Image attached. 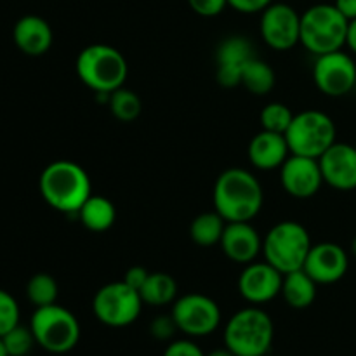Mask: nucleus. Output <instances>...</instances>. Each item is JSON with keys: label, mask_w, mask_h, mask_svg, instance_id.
<instances>
[{"label": "nucleus", "mask_w": 356, "mask_h": 356, "mask_svg": "<svg viewBox=\"0 0 356 356\" xmlns=\"http://www.w3.org/2000/svg\"><path fill=\"white\" fill-rule=\"evenodd\" d=\"M139 294L145 305L162 308V306L172 305L177 299V284L169 273L155 271V273H149Z\"/></svg>", "instance_id": "obj_23"}, {"label": "nucleus", "mask_w": 356, "mask_h": 356, "mask_svg": "<svg viewBox=\"0 0 356 356\" xmlns=\"http://www.w3.org/2000/svg\"><path fill=\"white\" fill-rule=\"evenodd\" d=\"M212 202L226 222H250L263 209L264 191L252 172L232 167L216 179Z\"/></svg>", "instance_id": "obj_1"}, {"label": "nucleus", "mask_w": 356, "mask_h": 356, "mask_svg": "<svg viewBox=\"0 0 356 356\" xmlns=\"http://www.w3.org/2000/svg\"><path fill=\"white\" fill-rule=\"evenodd\" d=\"M247 155L256 169L275 170L280 169L285 160L291 156V148L285 134L261 131L250 139Z\"/></svg>", "instance_id": "obj_19"}, {"label": "nucleus", "mask_w": 356, "mask_h": 356, "mask_svg": "<svg viewBox=\"0 0 356 356\" xmlns=\"http://www.w3.org/2000/svg\"><path fill=\"white\" fill-rule=\"evenodd\" d=\"M172 315L179 332L188 337H205L221 325V308L205 294H184L172 302Z\"/></svg>", "instance_id": "obj_10"}, {"label": "nucleus", "mask_w": 356, "mask_h": 356, "mask_svg": "<svg viewBox=\"0 0 356 356\" xmlns=\"http://www.w3.org/2000/svg\"><path fill=\"white\" fill-rule=\"evenodd\" d=\"M58 282H56L49 273H37L28 280L26 298L35 308L54 305V302L58 301Z\"/></svg>", "instance_id": "obj_27"}, {"label": "nucleus", "mask_w": 356, "mask_h": 356, "mask_svg": "<svg viewBox=\"0 0 356 356\" xmlns=\"http://www.w3.org/2000/svg\"><path fill=\"white\" fill-rule=\"evenodd\" d=\"M275 82H277V76H275L273 68L263 59L254 56L243 65L242 86L254 96H264V94L271 92Z\"/></svg>", "instance_id": "obj_24"}, {"label": "nucleus", "mask_w": 356, "mask_h": 356, "mask_svg": "<svg viewBox=\"0 0 356 356\" xmlns=\"http://www.w3.org/2000/svg\"><path fill=\"white\" fill-rule=\"evenodd\" d=\"M226 221L216 211L202 212L191 221L190 236L197 245L212 247L221 242V236L225 233Z\"/></svg>", "instance_id": "obj_25"}, {"label": "nucleus", "mask_w": 356, "mask_h": 356, "mask_svg": "<svg viewBox=\"0 0 356 356\" xmlns=\"http://www.w3.org/2000/svg\"><path fill=\"white\" fill-rule=\"evenodd\" d=\"M188 6L198 16L214 17L219 16L228 7V0H188Z\"/></svg>", "instance_id": "obj_33"}, {"label": "nucleus", "mask_w": 356, "mask_h": 356, "mask_svg": "<svg viewBox=\"0 0 356 356\" xmlns=\"http://www.w3.org/2000/svg\"><path fill=\"white\" fill-rule=\"evenodd\" d=\"M0 356H9L6 351V346H3V343H2V337H0Z\"/></svg>", "instance_id": "obj_39"}, {"label": "nucleus", "mask_w": 356, "mask_h": 356, "mask_svg": "<svg viewBox=\"0 0 356 356\" xmlns=\"http://www.w3.org/2000/svg\"><path fill=\"white\" fill-rule=\"evenodd\" d=\"M334 6L339 9V13L343 14L348 21L356 19V0H336Z\"/></svg>", "instance_id": "obj_36"}, {"label": "nucleus", "mask_w": 356, "mask_h": 356, "mask_svg": "<svg viewBox=\"0 0 356 356\" xmlns=\"http://www.w3.org/2000/svg\"><path fill=\"white\" fill-rule=\"evenodd\" d=\"M2 343L9 356H26L33 348V344H37L30 327L23 325H16L13 330H9L2 337Z\"/></svg>", "instance_id": "obj_29"}, {"label": "nucleus", "mask_w": 356, "mask_h": 356, "mask_svg": "<svg viewBox=\"0 0 356 356\" xmlns=\"http://www.w3.org/2000/svg\"><path fill=\"white\" fill-rule=\"evenodd\" d=\"M19 325V306L9 292L0 289V337Z\"/></svg>", "instance_id": "obj_30"}, {"label": "nucleus", "mask_w": 356, "mask_h": 356, "mask_svg": "<svg viewBox=\"0 0 356 356\" xmlns=\"http://www.w3.org/2000/svg\"><path fill=\"white\" fill-rule=\"evenodd\" d=\"M282 282L284 273L268 261H252L240 273L238 292L249 305L263 306L280 296Z\"/></svg>", "instance_id": "obj_13"}, {"label": "nucleus", "mask_w": 356, "mask_h": 356, "mask_svg": "<svg viewBox=\"0 0 356 356\" xmlns=\"http://www.w3.org/2000/svg\"><path fill=\"white\" fill-rule=\"evenodd\" d=\"M350 268L348 252L334 242H322L312 245L302 270L318 285H330L343 280Z\"/></svg>", "instance_id": "obj_15"}, {"label": "nucleus", "mask_w": 356, "mask_h": 356, "mask_svg": "<svg viewBox=\"0 0 356 356\" xmlns=\"http://www.w3.org/2000/svg\"><path fill=\"white\" fill-rule=\"evenodd\" d=\"M35 343L52 355L70 353L80 341V323L76 316L58 302L35 309L30 320Z\"/></svg>", "instance_id": "obj_6"}, {"label": "nucleus", "mask_w": 356, "mask_h": 356, "mask_svg": "<svg viewBox=\"0 0 356 356\" xmlns=\"http://www.w3.org/2000/svg\"><path fill=\"white\" fill-rule=\"evenodd\" d=\"M75 70L82 83L96 94L110 96L124 87L129 75L127 59L118 49L106 44L87 45L76 56Z\"/></svg>", "instance_id": "obj_3"}, {"label": "nucleus", "mask_w": 356, "mask_h": 356, "mask_svg": "<svg viewBox=\"0 0 356 356\" xmlns=\"http://www.w3.org/2000/svg\"><path fill=\"white\" fill-rule=\"evenodd\" d=\"M38 188L47 205L63 214H79L80 207L92 195L89 174L72 160H56L49 163L42 170Z\"/></svg>", "instance_id": "obj_2"}, {"label": "nucleus", "mask_w": 356, "mask_h": 356, "mask_svg": "<svg viewBox=\"0 0 356 356\" xmlns=\"http://www.w3.org/2000/svg\"><path fill=\"white\" fill-rule=\"evenodd\" d=\"M323 183L339 191L356 190V148L346 143H334L318 159Z\"/></svg>", "instance_id": "obj_16"}, {"label": "nucleus", "mask_w": 356, "mask_h": 356, "mask_svg": "<svg viewBox=\"0 0 356 356\" xmlns=\"http://www.w3.org/2000/svg\"><path fill=\"white\" fill-rule=\"evenodd\" d=\"M273 0H228V6L242 14L263 13Z\"/></svg>", "instance_id": "obj_34"}, {"label": "nucleus", "mask_w": 356, "mask_h": 356, "mask_svg": "<svg viewBox=\"0 0 356 356\" xmlns=\"http://www.w3.org/2000/svg\"><path fill=\"white\" fill-rule=\"evenodd\" d=\"M222 337L225 346L236 356H264L275 339L273 320L259 306L250 305L232 315Z\"/></svg>", "instance_id": "obj_4"}, {"label": "nucleus", "mask_w": 356, "mask_h": 356, "mask_svg": "<svg viewBox=\"0 0 356 356\" xmlns=\"http://www.w3.org/2000/svg\"><path fill=\"white\" fill-rule=\"evenodd\" d=\"M108 106L113 117L120 122H134L143 110L141 99L131 89L120 87L108 97Z\"/></svg>", "instance_id": "obj_26"}, {"label": "nucleus", "mask_w": 356, "mask_h": 356, "mask_svg": "<svg viewBox=\"0 0 356 356\" xmlns=\"http://www.w3.org/2000/svg\"><path fill=\"white\" fill-rule=\"evenodd\" d=\"M346 47L356 56V19H351L350 24H348Z\"/></svg>", "instance_id": "obj_37"}, {"label": "nucleus", "mask_w": 356, "mask_h": 356, "mask_svg": "<svg viewBox=\"0 0 356 356\" xmlns=\"http://www.w3.org/2000/svg\"><path fill=\"white\" fill-rule=\"evenodd\" d=\"M222 252L229 261L236 264H249L263 252V238L250 222H226L221 236Z\"/></svg>", "instance_id": "obj_18"}, {"label": "nucleus", "mask_w": 356, "mask_h": 356, "mask_svg": "<svg viewBox=\"0 0 356 356\" xmlns=\"http://www.w3.org/2000/svg\"><path fill=\"white\" fill-rule=\"evenodd\" d=\"M261 37L275 51H289L301 42V14L284 2H273L261 13Z\"/></svg>", "instance_id": "obj_12"}, {"label": "nucleus", "mask_w": 356, "mask_h": 356, "mask_svg": "<svg viewBox=\"0 0 356 356\" xmlns=\"http://www.w3.org/2000/svg\"><path fill=\"white\" fill-rule=\"evenodd\" d=\"M254 45L245 37L233 35L219 44L216 52V79L222 87L242 86L243 65L254 58Z\"/></svg>", "instance_id": "obj_17"}, {"label": "nucleus", "mask_w": 356, "mask_h": 356, "mask_svg": "<svg viewBox=\"0 0 356 356\" xmlns=\"http://www.w3.org/2000/svg\"><path fill=\"white\" fill-rule=\"evenodd\" d=\"M280 183L285 193L299 200L315 197L323 184L318 160L291 153L280 167Z\"/></svg>", "instance_id": "obj_14"}, {"label": "nucleus", "mask_w": 356, "mask_h": 356, "mask_svg": "<svg viewBox=\"0 0 356 356\" xmlns=\"http://www.w3.org/2000/svg\"><path fill=\"white\" fill-rule=\"evenodd\" d=\"M313 80L318 90L329 97H343L356 86V63L343 49L316 56Z\"/></svg>", "instance_id": "obj_11"}, {"label": "nucleus", "mask_w": 356, "mask_h": 356, "mask_svg": "<svg viewBox=\"0 0 356 356\" xmlns=\"http://www.w3.org/2000/svg\"><path fill=\"white\" fill-rule=\"evenodd\" d=\"M350 21L334 3H316L301 14V42L315 56L341 51L346 45Z\"/></svg>", "instance_id": "obj_5"}, {"label": "nucleus", "mask_w": 356, "mask_h": 356, "mask_svg": "<svg viewBox=\"0 0 356 356\" xmlns=\"http://www.w3.org/2000/svg\"><path fill=\"white\" fill-rule=\"evenodd\" d=\"M148 277L149 271H146L143 266H132L125 271L124 282L139 292L143 289V285L146 284V280H148Z\"/></svg>", "instance_id": "obj_35"}, {"label": "nucleus", "mask_w": 356, "mask_h": 356, "mask_svg": "<svg viewBox=\"0 0 356 356\" xmlns=\"http://www.w3.org/2000/svg\"><path fill=\"white\" fill-rule=\"evenodd\" d=\"M337 129L332 118L318 110L296 113L285 138L292 155L318 160L336 143Z\"/></svg>", "instance_id": "obj_8"}, {"label": "nucleus", "mask_w": 356, "mask_h": 356, "mask_svg": "<svg viewBox=\"0 0 356 356\" xmlns=\"http://www.w3.org/2000/svg\"><path fill=\"white\" fill-rule=\"evenodd\" d=\"M163 356H207L191 339H176L167 344Z\"/></svg>", "instance_id": "obj_32"}, {"label": "nucleus", "mask_w": 356, "mask_h": 356, "mask_svg": "<svg viewBox=\"0 0 356 356\" xmlns=\"http://www.w3.org/2000/svg\"><path fill=\"white\" fill-rule=\"evenodd\" d=\"M351 254H353V257L356 259V236L353 238V242H351Z\"/></svg>", "instance_id": "obj_40"}, {"label": "nucleus", "mask_w": 356, "mask_h": 356, "mask_svg": "<svg viewBox=\"0 0 356 356\" xmlns=\"http://www.w3.org/2000/svg\"><path fill=\"white\" fill-rule=\"evenodd\" d=\"M13 40L16 47L26 56H42L51 49L54 35L52 28L44 17L40 16H23L17 19L13 30Z\"/></svg>", "instance_id": "obj_20"}, {"label": "nucleus", "mask_w": 356, "mask_h": 356, "mask_svg": "<svg viewBox=\"0 0 356 356\" xmlns=\"http://www.w3.org/2000/svg\"><path fill=\"white\" fill-rule=\"evenodd\" d=\"M177 325L174 322L172 315H159L156 318L152 320L149 323V334L155 337L156 341H162V343H167V341H172V337L176 336Z\"/></svg>", "instance_id": "obj_31"}, {"label": "nucleus", "mask_w": 356, "mask_h": 356, "mask_svg": "<svg viewBox=\"0 0 356 356\" xmlns=\"http://www.w3.org/2000/svg\"><path fill=\"white\" fill-rule=\"evenodd\" d=\"M76 216L89 232L103 233L113 226L115 219H117V211L110 198L101 197V195H90Z\"/></svg>", "instance_id": "obj_22"}, {"label": "nucleus", "mask_w": 356, "mask_h": 356, "mask_svg": "<svg viewBox=\"0 0 356 356\" xmlns=\"http://www.w3.org/2000/svg\"><path fill=\"white\" fill-rule=\"evenodd\" d=\"M316 284L305 270H296L284 275L280 296L291 308L305 309L315 302Z\"/></svg>", "instance_id": "obj_21"}, {"label": "nucleus", "mask_w": 356, "mask_h": 356, "mask_svg": "<svg viewBox=\"0 0 356 356\" xmlns=\"http://www.w3.org/2000/svg\"><path fill=\"white\" fill-rule=\"evenodd\" d=\"M355 148H356V141H355Z\"/></svg>", "instance_id": "obj_42"}, {"label": "nucleus", "mask_w": 356, "mask_h": 356, "mask_svg": "<svg viewBox=\"0 0 356 356\" xmlns=\"http://www.w3.org/2000/svg\"><path fill=\"white\" fill-rule=\"evenodd\" d=\"M207 356H236V355L225 346V348H216V350H212L211 353H207Z\"/></svg>", "instance_id": "obj_38"}, {"label": "nucleus", "mask_w": 356, "mask_h": 356, "mask_svg": "<svg viewBox=\"0 0 356 356\" xmlns=\"http://www.w3.org/2000/svg\"><path fill=\"white\" fill-rule=\"evenodd\" d=\"M312 245L308 229L301 222L282 221L263 238V256L264 261L285 275L302 270Z\"/></svg>", "instance_id": "obj_7"}, {"label": "nucleus", "mask_w": 356, "mask_h": 356, "mask_svg": "<svg viewBox=\"0 0 356 356\" xmlns=\"http://www.w3.org/2000/svg\"><path fill=\"white\" fill-rule=\"evenodd\" d=\"M264 356H275V355H270V353H268V355H264Z\"/></svg>", "instance_id": "obj_41"}, {"label": "nucleus", "mask_w": 356, "mask_h": 356, "mask_svg": "<svg viewBox=\"0 0 356 356\" xmlns=\"http://www.w3.org/2000/svg\"><path fill=\"white\" fill-rule=\"evenodd\" d=\"M143 305L141 294L136 289L124 280L111 282L94 294L92 313L103 325L122 329L132 325L139 318Z\"/></svg>", "instance_id": "obj_9"}, {"label": "nucleus", "mask_w": 356, "mask_h": 356, "mask_svg": "<svg viewBox=\"0 0 356 356\" xmlns=\"http://www.w3.org/2000/svg\"><path fill=\"white\" fill-rule=\"evenodd\" d=\"M292 118H294V113H292L291 108L284 103L266 104L259 115L263 131L278 132V134H285V132H287Z\"/></svg>", "instance_id": "obj_28"}]
</instances>
